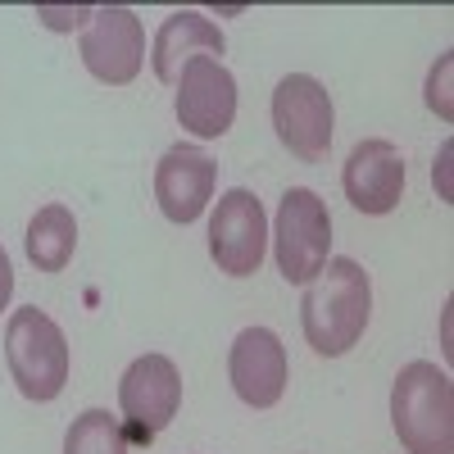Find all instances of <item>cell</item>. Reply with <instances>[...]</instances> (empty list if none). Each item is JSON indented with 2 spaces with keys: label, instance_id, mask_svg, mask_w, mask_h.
Masks as SVG:
<instances>
[{
  "label": "cell",
  "instance_id": "obj_5",
  "mask_svg": "<svg viewBox=\"0 0 454 454\" xmlns=\"http://www.w3.org/2000/svg\"><path fill=\"white\" fill-rule=\"evenodd\" d=\"M119 409H123V436L128 445H150L182 409V377L168 355H141L128 364L119 382Z\"/></svg>",
  "mask_w": 454,
  "mask_h": 454
},
{
  "label": "cell",
  "instance_id": "obj_3",
  "mask_svg": "<svg viewBox=\"0 0 454 454\" xmlns=\"http://www.w3.org/2000/svg\"><path fill=\"white\" fill-rule=\"evenodd\" d=\"M5 359H10V377L14 387L46 404L68 387V340L59 332V323L46 309H14L10 327H5Z\"/></svg>",
  "mask_w": 454,
  "mask_h": 454
},
{
  "label": "cell",
  "instance_id": "obj_9",
  "mask_svg": "<svg viewBox=\"0 0 454 454\" xmlns=\"http://www.w3.org/2000/svg\"><path fill=\"white\" fill-rule=\"evenodd\" d=\"M177 123L200 137H227L237 123V78L218 59H192L177 78Z\"/></svg>",
  "mask_w": 454,
  "mask_h": 454
},
{
  "label": "cell",
  "instance_id": "obj_7",
  "mask_svg": "<svg viewBox=\"0 0 454 454\" xmlns=\"http://www.w3.org/2000/svg\"><path fill=\"white\" fill-rule=\"evenodd\" d=\"M263 250H269V218L254 192L232 186L227 196H218V209L209 218V254L218 263V273L227 278H250L259 273Z\"/></svg>",
  "mask_w": 454,
  "mask_h": 454
},
{
  "label": "cell",
  "instance_id": "obj_8",
  "mask_svg": "<svg viewBox=\"0 0 454 454\" xmlns=\"http://www.w3.org/2000/svg\"><path fill=\"white\" fill-rule=\"evenodd\" d=\"M82 64L96 82L105 87H128L141 64H145V32L141 19L123 5H105L91 14L82 32Z\"/></svg>",
  "mask_w": 454,
  "mask_h": 454
},
{
  "label": "cell",
  "instance_id": "obj_17",
  "mask_svg": "<svg viewBox=\"0 0 454 454\" xmlns=\"http://www.w3.org/2000/svg\"><path fill=\"white\" fill-rule=\"evenodd\" d=\"M36 14H42V19H46L51 27H82V23H87V19H91L96 10H46V5H42Z\"/></svg>",
  "mask_w": 454,
  "mask_h": 454
},
{
  "label": "cell",
  "instance_id": "obj_6",
  "mask_svg": "<svg viewBox=\"0 0 454 454\" xmlns=\"http://www.w3.org/2000/svg\"><path fill=\"white\" fill-rule=\"evenodd\" d=\"M332 96L318 78L309 73H291V78L278 82L273 91V128H278V141L291 150L295 160L305 164H318L332 145Z\"/></svg>",
  "mask_w": 454,
  "mask_h": 454
},
{
  "label": "cell",
  "instance_id": "obj_15",
  "mask_svg": "<svg viewBox=\"0 0 454 454\" xmlns=\"http://www.w3.org/2000/svg\"><path fill=\"white\" fill-rule=\"evenodd\" d=\"M128 436H123V419H114L109 409H87L73 419L68 436H64V454H128Z\"/></svg>",
  "mask_w": 454,
  "mask_h": 454
},
{
  "label": "cell",
  "instance_id": "obj_2",
  "mask_svg": "<svg viewBox=\"0 0 454 454\" xmlns=\"http://www.w3.org/2000/svg\"><path fill=\"white\" fill-rule=\"evenodd\" d=\"M391 423L409 454H454V387L450 372L413 359L391 387Z\"/></svg>",
  "mask_w": 454,
  "mask_h": 454
},
{
  "label": "cell",
  "instance_id": "obj_16",
  "mask_svg": "<svg viewBox=\"0 0 454 454\" xmlns=\"http://www.w3.org/2000/svg\"><path fill=\"white\" fill-rule=\"evenodd\" d=\"M450 68H454V59L441 55L436 68H432V78H427V105L441 114V119H454V105H450Z\"/></svg>",
  "mask_w": 454,
  "mask_h": 454
},
{
  "label": "cell",
  "instance_id": "obj_10",
  "mask_svg": "<svg viewBox=\"0 0 454 454\" xmlns=\"http://www.w3.org/2000/svg\"><path fill=\"white\" fill-rule=\"evenodd\" d=\"M214 182H218V164L196 145H173L164 150V160L155 164V200L164 209L168 223H196L209 200H214Z\"/></svg>",
  "mask_w": 454,
  "mask_h": 454
},
{
  "label": "cell",
  "instance_id": "obj_13",
  "mask_svg": "<svg viewBox=\"0 0 454 454\" xmlns=\"http://www.w3.org/2000/svg\"><path fill=\"white\" fill-rule=\"evenodd\" d=\"M223 51H227L223 32L200 10H173L160 23V32H155V55H150V64H155V78L160 82L177 87L182 68L192 64V59L205 55V59H218L223 64Z\"/></svg>",
  "mask_w": 454,
  "mask_h": 454
},
{
  "label": "cell",
  "instance_id": "obj_12",
  "mask_svg": "<svg viewBox=\"0 0 454 454\" xmlns=\"http://www.w3.org/2000/svg\"><path fill=\"white\" fill-rule=\"evenodd\" d=\"M227 372H232V387L250 409H273L286 391V350L278 332L269 327H246L232 340V359H227Z\"/></svg>",
  "mask_w": 454,
  "mask_h": 454
},
{
  "label": "cell",
  "instance_id": "obj_14",
  "mask_svg": "<svg viewBox=\"0 0 454 454\" xmlns=\"http://www.w3.org/2000/svg\"><path fill=\"white\" fill-rule=\"evenodd\" d=\"M73 250H78V218L68 205H46L27 223V259L36 273H64Z\"/></svg>",
  "mask_w": 454,
  "mask_h": 454
},
{
  "label": "cell",
  "instance_id": "obj_4",
  "mask_svg": "<svg viewBox=\"0 0 454 454\" xmlns=\"http://www.w3.org/2000/svg\"><path fill=\"white\" fill-rule=\"evenodd\" d=\"M273 250H278V273L291 286H309L323 273V263L332 259V218H327V205L318 200V192L291 186L282 196Z\"/></svg>",
  "mask_w": 454,
  "mask_h": 454
},
{
  "label": "cell",
  "instance_id": "obj_11",
  "mask_svg": "<svg viewBox=\"0 0 454 454\" xmlns=\"http://www.w3.org/2000/svg\"><path fill=\"white\" fill-rule=\"evenodd\" d=\"M340 186H346V196L359 214H372V218H382L400 205L404 196V155L382 141V137H372V141H359L350 150V160H346V173H340Z\"/></svg>",
  "mask_w": 454,
  "mask_h": 454
},
{
  "label": "cell",
  "instance_id": "obj_18",
  "mask_svg": "<svg viewBox=\"0 0 454 454\" xmlns=\"http://www.w3.org/2000/svg\"><path fill=\"white\" fill-rule=\"evenodd\" d=\"M10 295H14V269H10V254H5V246H0V309L10 305Z\"/></svg>",
  "mask_w": 454,
  "mask_h": 454
},
{
  "label": "cell",
  "instance_id": "obj_1",
  "mask_svg": "<svg viewBox=\"0 0 454 454\" xmlns=\"http://www.w3.org/2000/svg\"><path fill=\"white\" fill-rule=\"evenodd\" d=\"M368 314H372V282L355 259H327L323 273L305 286V300H300V327L323 359H336L350 346H359Z\"/></svg>",
  "mask_w": 454,
  "mask_h": 454
}]
</instances>
